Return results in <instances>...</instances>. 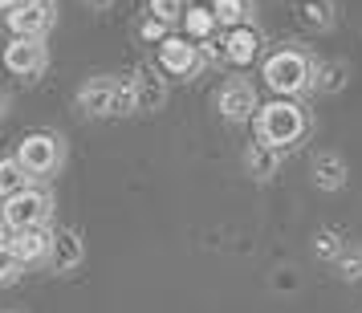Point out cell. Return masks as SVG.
Returning <instances> with one entry per match:
<instances>
[{
    "instance_id": "cell-27",
    "label": "cell",
    "mask_w": 362,
    "mask_h": 313,
    "mask_svg": "<svg viewBox=\"0 0 362 313\" xmlns=\"http://www.w3.org/2000/svg\"><path fill=\"white\" fill-rule=\"evenodd\" d=\"M86 4H90V8H94V13H102V8H110V4H115V0H86Z\"/></svg>"
},
{
    "instance_id": "cell-12",
    "label": "cell",
    "mask_w": 362,
    "mask_h": 313,
    "mask_svg": "<svg viewBox=\"0 0 362 313\" xmlns=\"http://www.w3.org/2000/svg\"><path fill=\"white\" fill-rule=\"evenodd\" d=\"M346 175H350V167H346V159L338 150H317L310 159V179L317 191H342Z\"/></svg>"
},
{
    "instance_id": "cell-11",
    "label": "cell",
    "mask_w": 362,
    "mask_h": 313,
    "mask_svg": "<svg viewBox=\"0 0 362 313\" xmlns=\"http://www.w3.org/2000/svg\"><path fill=\"white\" fill-rule=\"evenodd\" d=\"M49 268L53 273H74L78 264L86 261V244H82V232L78 228H57L53 232V244H49Z\"/></svg>"
},
{
    "instance_id": "cell-8",
    "label": "cell",
    "mask_w": 362,
    "mask_h": 313,
    "mask_svg": "<svg viewBox=\"0 0 362 313\" xmlns=\"http://www.w3.org/2000/svg\"><path fill=\"white\" fill-rule=\"evenodd\" d=\"M216 110L228 118V122H248V118H257V90L252 82L245 78H228V82L216 90Z\"/></svg>"
},
{
    "instance_id": "cell-21",
    "label": "cell",
    "mask_w": 362,
    "mask_h": 313,
    "mask_svg": "<svg viewBox=\"0 0 362 313\" xmlns=\"http://www.w3.org/2000/svg\"><path fill=\"white\" fill-rule=\"evenodd\" d=\"M342 248H346V240H342L334 228H322L317 236H313V256H317V261H329V264H334L338 256H342Z\"/></svg>"
},
{
    "instance_id": "cell-29",
    "label": "cell",
    "mask_w": 362,
    "mask_h": 313,
    "mask_svg": "<svg viewBox=\"0 0 362 313\" xmlns=\"http://www.w3.org/2000/svg\"><path fill=\"white\" fill-rule=\"evenodd\" d=\"M4 228H8V224H4V212H0V244H4Z\"/></svg>"
},
{
    "instance_id": "cell-9",
    "label": "cell",
    "mask_w": 362,
    "mask_h": 313,
    "mask_svg": "<svg viewBox=\"0 0 362 313\" xmlns=\"http://www.w3.org/2000/svg\"><path fill=\"white\" fill-rule=\"evenodd\" d=\"M131 85H134V106H139L143 114L163 110V102H167V78H163V69L139 66L131 73Z\"/></svg>"
},
{
    "instance_id": "cell-6",
    "label": "cell",
    "mask_w": 362,
    "mask_h": 313,
    "mask_svg": "<svg viewBox=\"0 0 362 313\" xmlns=\"http://www.w3.org/2000/svg\"><path fill=\"white\" fill-rule=\"evenodd\" d=\"M53 20H57V4L53 0H21L17 8H8V29L13 37H41L53 29Z\"/></svg>"
},
{
    "instance_id": "cell-25",
    "label": "cell",
    "mask_w": 362,
    "mask_h": 313,
    "mask_svg": "<svg viewBox=\"0 0 362 313\" xmlns=\"http://www.w3.org/2000/svg\"><path fill=\"white\" fill-rule=\"evenodd\" d=\"M139 37H143V41H159V45H163V41H167V25L159 17H147L143 25H139Z\"/></svg>"
},
{
    "instance_id": "cell-18",
    "label": "cell",
    "mask_w": 362,
    "mask_h": 313,
    "mask_svg": "<svg viewBox=\"0 0 362 313\" xmlns=\"http://www.w3.org/2000/svg\"><path fill=\"white\" fill-rule=\"evenodd\" d=\"M216 25H220V20H216V13H212V8H204V4H192V8L183 13V29H187V37H192V41H208Z\"/></svg>"
},
{
    "instance_id": "cell-5",
    "label": "cell",
    "mask_w": 362,
    "mask_h": 313,
    "mask_svg": "<svg viewBox=\"0 0 362 313\" xmlns=\"http://www.w3.org/2000/svg\"><path fill=\"white\" fill-rule=\"evenodd\" d=\"M49 208H53V199L45 196V191H37V187H29V191H21V196L13 199H4V224L13 232L21 228H45V220H49Z\"/></svg>"
},
{
    "instance_id": "cell-17",
    "label": "cell",
    "mask_w": 362,
    "mask_h": 313,
    "mask_svg": "<svg viewBox=\"0 0 362 313\" xmlns=\"http://www.w3.org/2000/svg\"><path fill=\"white\" fill-rule=\"evenodd\" d=\"M29 187H33V175L21 167L17 155H13V159H0V196L13 199V196H21V191H29Z\"/></svg>"
},
{
    "instance_id": "cell-14",
    "label": "cell",
    "mask_w": 362,
    "mask_h": 313,
    "mask_svg": "<svg viewBox=\"0 0 362 313\" xmlns=\"http://www.w3.org/2000/svg\"><path fill=\"white\" fill-rule=\"evenodd\" d=\"M49 244H53V232H45V228H21V232H13V240H8V248L17 252L21 264L45 261V256H49Z\"/></svg>"
},
{
    "instance_id": "cell-1",
    "label": "cell",
    "mask_w": 362,
    "mask_h": 313,
    "mask_svg": "<svg viewBox=\"0 0 362 313\" xmlns=\"http://www.w3.org/2000/svg\"><path fill=\"white\" fill-rule=\"evenodd\" d=\"M78 110L90 118H127L134 114V85L131 78H90L78 85Z\"/></svg>"
},
{
    "instance_id": "cell-23",
    "label": "cell",
    "mask_w": 362,
    "mask_h": 313,
    "mask_svg": "<svg viewBox=\"0 0 362 313\" xmlns=\"http://www.w3.org/2000/svg\"><path fill=\"white\" fill-rule=\"evenodd\" d=\"M187 8H192L187 0H151V17H159L163 25L183 20V13H187Z\"/></svg>"
},
{
    "instance_id": "cell-4",
    "label": "cell",
    "mask_w": 362,
    "mask_h": 313,
    "mask_svg": "<svg viewBox=\"0 0 362 313\" xmlns=\"http://www.w3.org/2000/svg\"><path fill=\"white\" fill-rule=\"evenodd\" d=\"M17 159L29 175H53V171L62 167V159H66V147H62L57 134L37 131V134H25V138H21Z\"/></svg>"
},
{
    "instance_id": "cell-22",
    "label": "cell",
    "mask_w": 362,
    "mask_h": 313,
    "mask_svg": "<svg viewBox=\"0 0 362 313\" xmlns=\"http://www.w3.org/2000/svg\"><path fill=\"white\" fill-rule=\"evenodd\" d=\"M334 273L342 280H362V248L358 244H346L342 256L334 261Z\"/></svg>"
},
{
    "instance_id": "cell-7",
    "label": "cell",
    "mask_w": 362,
    "mask_h": 313,
    "mask_svg": "<svg viewBox=\"0 0 362 313\" xmlns=\"http://www.w3.org/2000/svg\"><path fill=\"white\" fill-rule=\"evenodd\" d=\"M45 66H49V53H45V45L33 41V37H13V41L4 45V69H8L13 78L33 82V78L45 73Z\"/></svg>"
},
{
    "instance_id": "cell-30",
    "label": "cell",
    "mask_w": 362,
    "mask_h": 313,
    "mask_svg": "<svg viewBox=\"0 0 362 313\" xmlns=\"http://www.w3.org/2000/svg\"><path fill=\"white\" fill-rule=\"evenodd\" d=\"M4 106H8V98H4V90H0V114H4Z\"/></svg>"
},
{
    "instance_id": "cell-16",
    "label": "cell",
    "mask_w": 362,
    "mask_h": 313,
    "mask_svg": "<svg viewBox=\"0 0 362 313\" xmlns=\"http://www.w3.org/2000/svg\"><path fill=\"white\" fill-rule=\"evenodd\" d=\"M346 82H350V66H346V61H317V66H313V90H322V94H342Z\"/></svg>"
},
{
    "instance_id": "cell-26",
    "label": "cell",
    "mask_w": 362,
    "mask_h": 313,
    "mask_svg": "<svg viewBox=\"0 0 362 313\" xmlns=\"http://www.w3.org/2000/svg\"><path fill=\"white\" fill-rule=\"evenodd\" d=\"M273 285H277L281 293H289V289H297V277L289 273V268H277V277H273Z\"/></svg>"
},
{
    "instance_id": "cell-2",
    "label": "cell",
    "mask_w": 362,
    "mask_h": 313,
    "mask_svg": "<svg viewBox=\"0 0 362 313\" xmlns=\"http://www.w3.org/2000/svg\"><path fill=\"white\" fill-rule=\"evenodd\" d=\"M257 138L269 143V147H293L301 134L310 131V122H305V110L297 106L293 98H277V102H264L261 110H257Z\"/></svg>"
},
{
    "instance_id": "cell-28",
    "label": "cell",
    "mask_w": 362,
    "mask_h": 313,
    "mask_svg": "<svg viewBox=\"0 0 362 313\" xmlns=\"http://www.w3.org/2000/svg\"><path fill=\"white\" fill-rule=\"evenodd\" d=\"M21 0H0V8H17Z\"/></svg>"
},
{
    "instance_id": "cell-13",
    "label": "cell",
    "mask_w": 362,
    "mask_h": 313,
    "mask_svg": "<svg viewBox=\"0 0 362 313\" xmlns=\"http://www.w3.org/2000/svg\"><path fill=\"white\" fill-rule=\"evenodd\" d=\"M257 53H261V37H257L252 25L228 29V37H224V61H232V66H252Z\"/></svg>"
},
{
    "instance_id": "cell-10",
    "label": "cell",
    "mask_w": 362,
    "mask_h": 313,
    "mask_svg": "<svg viewBox=\"0 0 362 313\" xmlns=\"http://www.w3.org/2000/svg\"><path fill=\"white\" fill-rule=\"evenodd\" d=\"M199 66H204V61H199L196 41H187V37H167L163 45H159V69H167V73L187 78V73H196Z\"/></svg>"
},
{
    "instance_id": "cell-20",
    "label": "cell",
    "mask_w": 362,
    "mask_h": 313,
    "mask_svg": "<svg viewBox=\"0 0 362 313\" xmlns=\"http://www.w3.org/2000/svg\"><path fill=\"white\" fill-rule=\"evenodd\" d=\"M301 20L310 29H329L334 25V0H301Z\"/></svg>"
},
{
    "instance_id": "cell-24",
    "label": "cell",
    "mask_w": 362,
    "mask_h": 313,
    "mask_svg": "<svg viewBox=\"0 0 362 313\" xmlns=\"http://www.w3.org/2000/svg\"><path fill=\"white\" fill-rule=\"evenodd\" d=\"M21 273V261H17V252L8 248V240L0 244V285H8V280Z\"/></svg>"
},
{
    "instance_id": "cell-15",
    "label": "cell",
    "mask_w": 362,
    "mask_h": 313,
    "mask_svg": "<svg viewBox=\"0 0 362 313\" xmlns=\"http://www.w3.org/2000/svg\"><path fill=\"white\" fill-rule=\"evenodd\" d=\"M245 171L252 175V179H261V183L273 179V175L281 171V150L269 147V143H261V138H257V143H248V147H245Z\"/></svg>"
},
{
    "instance_id": "cell-3",
    "label": "cell",
    "mask_w": 362,
    "mask_h": 313,
    "mask_svg": "<svg viewBox=\"0 0 362 313\" xmlns=\"http://www.w3.org/2000/svg\"><path fill=\"white\" fill-rule=\"evenodd\" d=\"M261 78H264V85H269L273 94L293 98V94H301V90L313 85V61L301 49H277V53L264 57Z\"/></svg>"
},
{
    "instance_id": "cell-19",
    "label": "cell",
    "mask_w": 362,
    "mask_h": 313,
    "mask_svg": "<svg viewBox=\"0 0 362 313\" xmlns=\"http://www.w3.org/2000/svg\"><path fill=\"white\" fill-rule=\"evenodd\" d=\"M212 13H216L220 25L240 29V25H248V17H252V0H212Z\"/></svg>"
}]
</instances>
